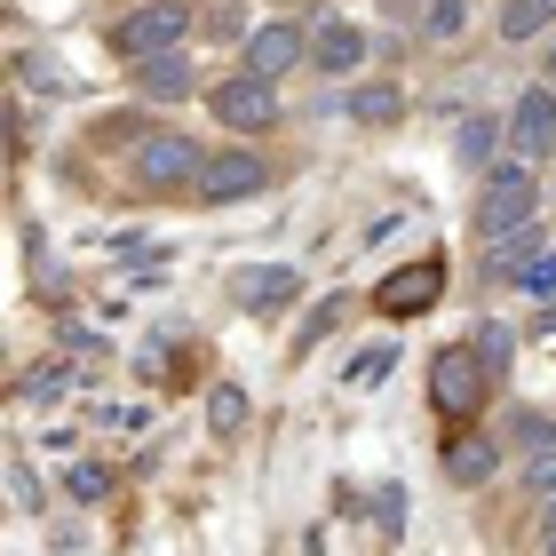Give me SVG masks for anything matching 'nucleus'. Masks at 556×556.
<instances>
[{
	"mask_svg": "<svg viewBox=\"0 0 556 556\" xmlns=\"http://www.w3.org/2000/svg\"><path fill=\"white\" fill-rule=\"evenodd\" d=\"M485 350L462 342V350H438V366H429V406H438L445 421H477L485 414Z\"/></svg>",
	"mask_w": 556,
	"mask_h": 556,
	"instance_id": "f257e3e1",
	"label": "nucleus"
},
{
	"mask_svg": "<svg viewBox=\"0 0 556 556\" xmlns=\"http://www.w3.org/2000/svg\"><path fill=\"white\" fill-rule=\"evenodd\" d=\"M191 40V9L184 0H151V9H128L112 24V48L128 64H143V56H167V48H184Z\"/></svg>",
	"mask_w": 556,
	"mask_h": 556,
	"instance_id": "f03ea898",
	"label": "nucleus"
},
{
	"mask_svg": "<svg viewBox=\"0 0 556 556\" xmlns=\"http://www.w3.org/2000/svg\"><path fill=\"white\" fill-rule=\"evenodd\" d=\"M136 184L143 191H184V184H199V175H207V151H199L184 128H160V136H143L136 143Z\"/></svg>",
	"mask_w": 556,
	"mask_h": 556,
	"instance_id": "7ed1b4c3",
	"label": "nucleus"
},
{
	"mask_svg": "<svg viewBox=\"0 0 556 556\" xmlns=\"http://www.w3.org/2000/svg\"><path fill=\"white\" fill-rule=\"evenodd\" d=\"M533 167H493L485 175V199H477V231H517V223H533Z\"/></svg>",
	"mask_w": 556,
	"mask_h": 556,
	"instance_id": "20e7f679",
	"label": "nucleus"
},
{
	"mask_svg": "<svg viewBox=\"0 0 556 556\" xmlns=\"http://www.w3.org/2000/svg\"><path fill=\"white\" fill-rule=\"evenodd\" d=\"M263 184H270V160H255V151H215L191 191L207 199V207H231V199H255Z\"/></svg>",
	"mask_w": 556,
	"mask_h": 556,
	"instance_id": "39448f33",
	"label": "nucleus"
},
{
	"mask_svg": "<svg viewBox=\"0 0 556 556\" xmlns=\"http://www.w3.org/2000/svg\"><path fill=\"white\" fill-rule=\"evenodd\" d=\"M215 119H223V128H247V136L270 128V119H278L270 80H263V72H231V80L215 88Z\"/></svg>",
	"mask_w": 556,
	"mask_h": 556,
	"instance_id": "423d86ee",
	"label": "nucleus"
},
{
	"mask_svg": "<svg viewBox=\"0 0 556 556\" xmlns=\"http://www.w3.org/2000/svg\"><path fill=\"white\" fill-rule=\"evenodd\" d=\"M445 294V263L429 255V263H406V270H390L382 287H374V302H382L390 318H414V311H429V302Z\"/></svg>",
	"mask_w": 556,
	"mask_h": 556,
	"instance_id": "0eeeda50",
	"label": "nucleus"
},
{
	"mask_svg": "<svg viewBox=\"0 0 556 556\" xmlns=\"http://www.w3.org/2000/svg\"><path fill=\"white\" fill-rule=\"evenodd\" d=\"M509 136H517L525 160H548V151H556V96H548V88H525V96H517Z\"/></svg>",
	"mask_w": 556,
	"mask_h": 556,
	"instance_id": "6e6552de",
	"label": "nucleus"
},
{
	"mask_svg": "<svg viewBox=\"0 0 556 556\" xmlns=\"http://www.w3.org/2000/svg\"><path fill=\"white\" fill-rule=\"evenodd\" d=\"M287 294H302V278H294L287 263H247V270L231 278V302H239V311H278Z\"/></svg>",
	"mask_w": 556,
	"mask_h": 556,
	"instance_id": "1a4fd4ad",
	"label": "nucleus"
},
{
	"mask_svg": "<svg viewBox=\"0 0 556 556\" xmlns=\"http://www.w3.org/2000/svg\"><path fill=\"white\" fill-rule=\"evenodd\" d=\"M302 56H311V40H302L294 24H263V33L247 40V72H263V80H278V72H294Z\"/></svg>",
	"mask_w": 556,
	"mask_h": 556,
	"instance_id": "9d476101",
	"label": "nucleus"
},
{
	"mask_svg": "<svg viewBox=\"0 0 556 556\" xmlns=\"http://www.w3.org/2000/svg\"><path fill=\"white\" fill-rule=\"evenodd\" d=\"M311 64L318 72H358L366 64V33H358V24H342V16H326L318 40H311Z\"/></svg>",
	"mask_w": 556,
	"mask_h": 556,
	"instance_id": "9b49d317",
	"label": "nucleus"
},
{
	"mask_svg": "<svg viewBox=\"0 0 556 556\" xmlns=\"http://www.w3.org/2000/svg\"><path fill=\"white\" fill-rule=\"evenodd\" d=\"M533 255H541V223H517V231H493V255L485 263H493V278H517Z\"/></svg>",
	"mask_w": 556,
	"mask_h": 556,
	"instance_id": "f8f14e48",
	"label": "nucleus"
},
{
	"mask_svg": "<svg viewBox=\"0 0 556 556\" xmlns=\"http://www.w3.org/2000/svg\"><path fill=\"white\" fill-rule=\"evenodd\" d=\"M136 80H143V96H184V88H191V56H184V48H167V56H143Z\"/></svg>",
	"mask_w": 556,
	"mask_h": 556,
	"instance_id": "ddd939ff",
	"label": "nucleus"
},
{
	"mask_svg": "<svg viewBox=\"0 0 556 556\" xmlns=\"http://www.w3.org/2000/svg\"><path fill=\"white\" fill-rule=\"evenodd\" d=\"M493 469H501V453H493L485 438H462V445L445 453V477H453V485H485Z\"/></svg>",
	"mask_w": 556,
	"mask_h": 556,
	"instance_id": "4468645a",
	"label": "nucleus"
},
{
	"mask_svg": "<svg viewBox=\"0 0 556 556\" xmlns=\"http://www.w3.org/2000/svg\"><path fill=\"white\" fill-rule=\"evenodd\" d=\"M556 0H501V40H541Z\"/></svg>",
	"mask_w": 556,
	"mask_h": 556,
	"instance_id": "2eb2a0df",
	"label": "nucleus"
},
{
	"mask_svg": "<svg viewBox=\"0 0 556 556\" xmlns=\"http://www.w3.org/2000/svg\"><path fill=\"white\" fill-rule=\"evenodd\" d=\"M350 112H358V119H366V128H390V119H397V112H406V96H397L390 80H366L358 96H350Z\"/></svg>",
	"mask_w": 556,
	"mask_h": 556,
	"instance_id": "dca6fc26",
	"label": "nucleus"
},
{
	"mask_svg": "<svg viewBox=\"0 0 556 556\" xmlns=\"http://www.w3.org/2000/svg\"><path fill=\"white\" fill-rule=\"evenodd\" d=\"M390 366H397V350H390V342L358 350V358H350V390H374V382H390Z\"/></svg>",
	"mask_w": 556,
	"mask_h": 556,
	"instance_id": "f3484780",
	"label": "nucleus"
},
{
	"mask_svg": "<svg viewBox=\"0 0 556 556\" xmlns=\"http://www.w3.org/2000/svg\"><path fill=\"white\" fill-rule=\"evenodd\" d=\"M207 421H215V438H239V421H247V390L223 382V390L207 397Z\"/></svg>",
	"mask_w": 556,
	"mask_h": 556,
	"instance_id": "a211bd4d",
	"label": "nucleus"
},
{
	"mask_svg": "<svg viewBox=\"0 0 556 556\" xmlns=\"http://www.w3.org/2000/svg\"><path fill=\"white\" fill-rule=\"evenodd\" d=\"M462 24H469V9H462V0H429V9H421V33H429V40H453Z\"/></svg>",
	"mask_w": 556,
	"mask_h": 556,
	"instance_id": "6ab92c4d",
	"label": "nucleus"
},
{
	"mask_svg": "<svg viewBox=\"0 0 556 556\" xmlns=\"http://www.w3.org/2000/svg\"><path fill=\"white\" fill-rule=\"evenodd\" d=\"M64 493H72V501H104V493H112V469H104V462H80V469L64 477Z\"/></svg>",
	"mask_w": 556,
	"mask_h": 556,
	"instance_id": "aec40b11",
	"label": "nucleus"
},
{
	"mask_svg": "<svg viewBox=\"0 0 556 556\" xmlns=\"http://www.w3.org/2000/svg\"><path fill=\"white\" fill-rule=\"evenodd\" d=\"M517 287H525V294H556V247H541V255L517 270Z\"/></svg>",
	"mask_w": 556,
	"mask_h": 556,
	"instance_id": "412c9836",
	"label": "nucleus"
},
{
	"mask_svg": "<svg viewBox=\"0 0 556 556\" xmlns=\"http://www.w3.org/2000/svg\"><path fill=\"white\" fill-rule=\"evenodd\" d=\"M477 350H485V366L501 374V366H509V350H517V334H509V326H493V318H485V326H477Z\"/></svg>",
	"mask_w": 556,
	"mask_h": 556,
	"instance_id": "4be33fe9",
	"label": "nucleus"
},
{
	"mask_svg": "<svg viewBox=\"0 0 556 556\" xmlns=\"http://www.w3.org/2000/svg\"><path fill=\"white\" fill-rule=\"evenodd\" d=\"M525 485H533V493H556V445H533V453H525Z\"/></svg>",
	"mask_w": 556,
	"mask_h": 556,
	"instance_id": "5701e85b",
	"label": "nucleus"
},
{
	"mask_svg": "<svg viewBox=\"0 0 556 556\" xmlns=\"http://www.w3.org/2000/svg\"><path fill=\"white\" fill-rule=\"evenodd\" d=\"M462 160H469V167L493 160V119H469V128H462Z\"/></svg>",
	"mask_w": 556,
	"mask_h": 556,
	"instance_id": "b1692460",
	"label": "nucleus"
},
{
	"mask_svg": "<svg viewBox=\"0 0 556 556\" xmlns=\"http://www.w3.org/2000/svg\"><path fill=\"white\" fill-rule=\"evenodd\" d=\"M517 421V445L533 453V445H556V429H548V414H509Z\"/></svg>",
	"mask_w": 556,
	"mask_h": 556,
	"instance_id": "393cba45",
	"label": "nucleus"
},
{
	"mask_svg": "<svg viewBox=\"0 0 556 556\" xmlns=\"http://www.w3.org/2000/svg\"><path fill=\"white\" fill-rule=\"evenodd\" d=\"M9 501H16V509H40V485H33L24 462H9Z\"/></svg>",
	"mask_w": 556,
	"mask_h": 556,
	"instance_id": "a878e982",
	"label": "nucleus"
},
{
	"mask_svg": "<svg viewBox=\"0 0 556 556\" xmlns=\"http://www.w3.org/2000/svg\"><path fill=\"white\" fill-rule=\"evenodd\" d=\"M24 390H33V397H64V390H72V366H40Z\"/></svg>",
	"mask_w": 556,
	"mask_h": 556,
	"instance_id": "bb28decb",
	"label": "nucleus"
},
{
	"mask_svg": "<svg viewBox=\"0 0 556 556\" xmlns=\"http://www.w3.org/2000/svg\"><path fill=\"white\" fill-rule=\"evenodd\" d=\"M541 556H556V493H548V509H541Z\"/></svg>",
	"mask_w": 556,
	"mask_h": 556,
	"instance_id": "cd10ccee",
	"label": "nucleus"
},
{
	"mask_svg": "<svg viewBox=\"0 0 556 556\" xmlns=\"http://www.w3.org/2000/svg\"><path fill=\"white\" fill-rule=\"evenodd\" d=\"M548 80H556V40H548Z\"/></svg>",
	"mask_w": 556,
	"mask_h": 556,
	"instance_id": "c85d7f7f",
	"label": "nucleus"
}]
</instances>
